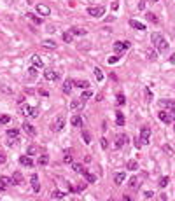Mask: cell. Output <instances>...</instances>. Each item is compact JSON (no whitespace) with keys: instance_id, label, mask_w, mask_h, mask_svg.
<instances>
[{"instance_id":"obj_50","label":"cell","mask_w":175,"mask_h":201,"mask_svg":"<svg viewBox=\"0 0 175 201\" xmlns=\"http://www.w3.org/2000/svg\"><path fill=\"white\" fill-rule=\"evenodd\" d=\"M163 151L166 154H172V147H170V145H163Z\"/></svg>"},{"instance_id":"obj_6","label":"cell","mask_w":175,"mask_h":201,"mask_svg":"<svg viewBox=\"0 0 175 201\" xmlns=\"http://www.w3.org/2000/svg\"><path fill=\"white\" fill-rule=\"evenodd\" d=\"M63 126H65V115L61 114V115L56 117L55 124H53V130H55V131H61V130H63Z\"/></svg>"},{"instance_id":"obj_2","label":"cell","mask_w":175,"mask_h":201,"mask_svg":"<svg viewBox=\"0 0 175 201\" xmlns=\"http://www.w3.org/2000/svg\"><path fill=\"white\" fill-rule=\"evenodd\" d=\"M21 114L26 115V117H37V115H39V109L30 107V105H26L25 102H23V103H21Z\"/></svg>"},{"instance_id":"obj_18","label":"cell","mask_w":175,"mask_h":201,"mask_svg":"<svg viewBox=\"0 0 175 201\" xmlns=\"http://www.w3.org/2000/svg\"><path fill=\"white\" fill-rule=\"evenodd\" d=\"M124 179H126L124 171H119V173L114 175V184H116V185H121L123 182H124Z\"/></svg>"},{"instance_id":"obj_57","label":"cell","mask_w":175,"mask_h":201,"mask_svg":"<svg viewBox=\"0 0 175 201\" xmlns=\"http://www.w3.org/2000/svg\"><path fill=\"white\" fill-rule=\"evenodd\" d=\"M173 37H175V30H173Z\"/></svg>"},{"instance_id":"obj_10","label":"cell","mask_w":175,"mask_h":201,"mask_svg":"<svg viewBox=\"0 0 175 201\" xmlns=\"http://www.w3.org/2000/svg\"><path fill=\"white\" fill-rule=\"evenodd\" d=\"M44 79H46V81H58V74H56L53 68H46V72H44Z\"/></svg>"},{"instance_id":"obj_39","label":"cell","mask_w":175,"mask_h":201,"mask_svg":"<svg viewBox=\"0 0 175 201\" xmlns=\"http://www.w3.org/2000/svg\"><path fill=\"white\" fill-rule=\"evenodd\" d=\"M168 182H170L168 177H163V179H159V187H161V189H163V187H166V185H168Z\"/></svg>"},{"instance_id":"obj_41","label":"cell","mask_w":175,"mask_h":201,"mask_svg":"<svg viewBox=\"0 0 175 201\" xmlns=\"http://www.w3.org/2000/svg\"><path fill=\"white\" fill-rule=\"evenodd\" d=\"M49 163V158H47V156H40V158H39V164H40V166H44V164H47Z\"/></svg>"},{"instance_id":"obj_13","label":"cell","mask_w":175,"mask_h":201,"mask_svg":"<svg viewBox=\"0 0 175 201\" xmlns=\"http://www.w3.org/2000/svg\"><path fill=\"white\" fill-rule=\"evenodd\" d=\"M19 164L26 166V168H32V166H33V159L30 158V156H21V158H19Z\"/></svg>"},{"instance_id":"obj_4","label":"cell","mask_w":175,"mask_h":201,"mask_svg":"<svg viewBox=\"0 0 175 201\" xmlns=\"http://www.w3.org/2000/svg\"><path fill=\"white\" fill-rule=\"evenodd\" d=\"M159 109H165L175 114V100H159Z\"/></svg>"},{"instance_id":"obj_16","label":"cell","mask_w":175,"mask_h":201,"mask_svg":"<svg viewBox=\"0 0 175 201\" xmlns=\"http://www.w3.org/2000/svg\"><path fill=\"white\" fill-rule=\"evenodd\" d=\"M30 184H32V189L35 191V192H39V191H40V185H39V177H37V175H32V177H30Z\"/></svg>"},{"instance_id":"obj_30","label":"cell","mask_w":175,"mask_h":201,"mask_svg":"<svg viewBox=\"0 0 175 201\" xmlns=\"http://www.w3.org/2000/svg\"><path fill=\"white\" fill-rule=\"evenodd\" d=\"M42 47H46V49H56V42H53V40H44Z\"/></svg>"},{"instance_id":"obj_1","label":"cell","mask_w":175,"mask_h":201,"mask_svg":"<svg viewBox=\"0 0 175 201\" xmlns=\"http://www.w3.org/2000/svg\"><path fill=\"white\" fill-rule=\"evenodd\" d=\"M151 42H153V46L158 49L159 53H165V51H168V42L165 40V37H163V35H161L159 32H154L153 35H151Z\"/></svg>"},{"instance_id":"obj_28","label":"cell","mask_w":175,"mask_h":201,"mask_svg":"<svg viewBox=\"0 0 175 201\" xmlns=\"http://www.w3.org/2000/svg\"><path fill=\"white\" fill-rule=\"evenodd\" d=\"M26 18H28V19H30L32 23H35V25H40V23H42V19H40V18L35 16V14H30V12L26 14Z\"/></svg>"},{"instance_id":"obj_40","label":"cell","mask_w":175,"mask_h":201,"mask_svg":"<svg viewBox=\"0 0 175 201\" xmlns=\"http://www.w3.org/2000/svg\"><path fill=\"white\" fill-rule=\"evenodd\" d=\"M82 140H84V143H91V138H89V133H88L86 130L82 131Z\"/></svg>"},{"instance_id":"obj_15","label":"cell","mask_w":175,"mask_h":201,"mask_svg":"<svg viewBox=\"0 0 175 201\" xmlns=\"http://www.w3.org/2000/svg\"><path fill=\"white\" fill-rule=\"evenodd\" d=\"M9 185H12V179H7V177H2L0 179V192L2 191H6Z\"/></svg>"},{"instance_id":"obj_42","label":"cell","mask_w":175,"mask_h":201,"mask_svg":"<svg viewBox=\"0 0 175 201\" xmlns=\"http://www.w3.org/2000/svg\"><path fill=\"white\" fill-rule=\"evenodd\" d=\"M91 96H93V94H91V91H89V89H86V91H84V93L81 94V98L84 100V102H86V100H89Z\"/></svg>"},{"instance_id":"obj_11","label":"cell","mask_w":175,"mask_h":201,"mask_svg":"<svg viewBox=\"0 0 175 201\" xmlns=\"http://www.w3.org/2000/svg\"><path fill=\"white\" fill-rule=\"evenodd\" d=\"M149 138H151V130L144 126L140 130V140H142V143H149Z\"/></svg>"},{"instance_id":"obj_22","label":"cell","mask_w":175,"mask_h":201,"mask_svg":"<svg viewBox=\"0 0 175 201\" xmlns=\"http://www.w3.org/2000/svg\"><path fill=\"white\" fill-rule=\"evenodd\" d=\"M70 123H72V126H75V128H81V126H82V119H81V115L74 114V115H72V119H70Z\"/></svg>"},{"instance_id":"obj_35","label":"cell","mask_w":175,"mask_h":201,"mask_svg":"<svg viewBox=\"0 0 175 201\" xmlns=\"http://www.w3.org/2000/svg\"><path fill=\"white\" fill-rule=\"evenodd\" d=\"M93 72H95V77H96V81H104V72L100 70L98 66H96V68H93Z\"/></svg>"},{"instance_id":"obj_45","label":"cell","mask_w":175,"mask_h":201,"mask_svg":"<svg viewBox=\"0 0 175 201\" xmlns=\"http://www.w3.org/2000/svg\"><path fill=\"white\" fill-rule=\"evenodd\" d=\"M28 74H30V77H37V66H32V68H28Z\"/></svg>"},{"instance_id":"obj_21","label":"cell","mask_w":175,"mask_h":201,"mask_svg":"<svg viewBox=\"0 0 175 201\" xmlns=\"http://www.w3.org/2000/svg\"><path fill=\"white\" fill-rule=\"evenodd\" d=\"M21 184H23V175L19 171H16L12 175V185H21Z\"/></svg>"},{"instance_id":"obj_33","label":"cell","mask_w":175,"mask_h":201,"mask_svg":"<svg viewBox=\"0 0 175 201\" xmlns=\"http://www.w3.org/2000/svg\"><path fill=\"white\" fill-rule=\"evenodd\" d=\"M74 86L82 87V89H88V87H89V82L88 81H77V82H74Z\"/></svg>"},{"instance_id":"obj_14","label":"cell","mask_w":175,"mask_h":201,"mask_svg":"<svg viewBox=\"0 0 175 201\" xmlns=\"http://www.w3.org/2000/svg\"><path fill=\"white\" fill-rule=\"evenodd\" d=\"M72 87H74V81H72V79H65V82H63V93H65V94H70Z\"/></svg>"},{"instance_id":"obj_12","label":"cell","mask_w":175,"mask_h":201,"mask_svg":"<svg viewBox=\"0 0 175 201\" xmlns=\"http://www.w3.org/2000/svg\"><path fill=\"white\" fill-rule=\"evenodd\" d=\"M35 11H37L39 14H42V16H49L51 14V9L47 6H44V4H39V6L35 7Z\"/></svg>"},{"instance_id":"obj_27","label":"cell","mask_w":175,"mask_h":201,"mask_svg":"<svg viewBox=\"0 0 175 201\" xmlns=\"http://www.w3.org/2000/svg\"><path fill=\"white\" fill-rule=\"evenodd\" d=\"M128 185H130V189H137L138 185H140V180H138L137 177H131L130 182H128Z\"/></svg>"},{"instance_id":"obj_36","label":"cell","mask_w":175,"mask_h":201,"mask_svg":"<svg viewBox=\"0 0 175 201\" xmlns=\"http://www.w3.org/2000/svg\"><path fill=\"white\" fill-rule=\"evenodd\" d=\"M145 18H147L149 21H153L154 25H158V23H159V19H158V18H156V16H154L153 12H145Z\"/></svg>"},{"instance_id":"obj_37","label":"cell","mask_w":175,"mask_h":201,"mask_svg":"<svg viewBox=\"0 0 175 201\" xmlns=\"http://www.w3.org/2000/svg\"><path fill=\"white\" fill-rule=\"evenodd\" d=\"M84 177H86V180L89 182V184H95V182H96V177H95L93 173H89V171H86V173H84Z\"/></svg>"},{"instance_id":"obj_3","label":"cell","mask_w":175,"mask_h":201,"mask_svg":"<svg viewBox=\"0 0 175 201\" xmlns=\"http://www.w3.org/2000/svg\"><path fill=\"white\" fill-rule=\"evenodd\" d=\"M104 12H105V7H102V6H89L88 7V14L93 18H102Z\"/></svg>"},{"instance_id":"obj_32","label":"cell","mask_w":175,"mask_h":201,"mask_svg":"<svg viewBox=\"0 0 175 201\" xmlns=\"http://www.w3.org/2000/svg\"><path fill=\"white\" fill-rule=\"evenodd\" d=\"M70 32L74 33V35H86V30H82V28H77V26H72Z\"/></svg>"},{"instance_id":"obj_19","label":"cell","mask_w":175,"mask_h":201,"mask_svg":"<svg viewBox=\"0 0 175 201\" xmlns=\"http://www.w3.org/2000/svg\"><path fill=\"white\" fill-rule=\"evenodd\" d=\"M23 130L26 131V133H28L30 136H35V133H37V131H35V128H33V126L30 124V123H23Z\"/></svg>"},{"instance_id":"obj_55","label":"cell","mask_w":175,"mask_h":201,"mask_svg":"<svg viewBox=\"0 0 175 201\" xmlns=\"http://www.w3.org/2000/svg\"><path fill=\"white\" fill-rule=\"evenodd\" d=\"M151 2H159V0H151Z\"/></svg>"},{"instance_id":"obj_54","label":"cell","mask_w":175,"mask_h":201,"mask_svg":"<svg viewBox=\"0 0 175 201\" xmlns=\"http://www.w3.org/2000/svg\"><path fill=\"white\" fill-rule=\"evenodd\" d=\"M170 61H172V63H175V54L172 56V58H170Z\"/></svg>"},{"instance_id":"obj_7","label":"cell","mask_w":175,"mask_h":201,"mask_svg":"<svg viewBox=\"0 0 175 201\" xmlns=\"http://www.w3.org/2000/svg\"><path fill=\"white\" fill-rule=\"evenodd\" d=\"M84 109V100H72L70 103V110H74V112H81V110Z\"/></svg>"},{"instance_id":"obj_5","label":"cell","mask_w":175,"mask_h":201,"mask_svg":"<svg viewBox=\"0 0 175 201\" xmlns=\"http://www.w3.org/2000/svg\"><path fill=\"white\" fill-rule=\"evenodd\" d=\"M159 121H163V123H166V124H170V123H173V115H170L168 114V110H159V114H158Z\"/></svg>"},{"instance_id":"obj_56","label":"cell","mask_w":175,"mask_h":201,"mask_svg":"<svg viewBox=\"0 0 175 201\" xmlns=\"http://www.w3.org/2000/svg\"><path fill=\"white\" fill-rule=\"evenodd\" d=\"M173 123H175V114H173Z\"/></svg>"},{"instance_id":"obj_17","label":"cell","mask_w":175,"mask_h":201,"mask_svg":"<svg viewBox=\"0 0 175 201\" xmlns=\"http://www.w3.org/2000/svg\"><path fill=\"white\" fill-rule=\"evenodd\" d=\"M126 142H128V136H126V135H117V136H116V147H117V149L123 147Z\"/></svg>"},{"instance_id":"obj_24","label":"cell","mask_w":175,"mask_h":201,"mask_svg":"<svg viewBox=\"0 0 175 201\" xmlns=\"http://www.w3.org/2000/svg\"><path fill=\"white\" fill-rule=\"evenodd\" d=\"M32 65L33 66H37V68H42V60H40V56H37V54H33L32 56Z\"/></svg>"},{"instance_id":"obj_51","label":"cell","mask_w":175,"mask_h":201,"mask_svg":"<svg viewBox=\"0 0 175 201\" xmlns=\"http://www.w3.org/2000/svg\"><path fill=\"white\" fill-rule=\"evenodd\" d=\"M107 145H109V142H107V138H102V147H104V149H107Z\"/></svg>"},{"instance_id":"obj_9","label":"cell","mask_w":175,"mask_h":201,"mask_svg":"<svg viewBox=\"0 0 175 201\" xmlns=\"http://www.w3.org/2000/svg\"><path fill=\"white\" fill-rule=\"evenodd\" d=\"M130 47V42H114V51L117 53V54H123V51L124 49H128Z\"/></svg>"},{"instance_id":"obj_48","label":"cell","mask_w":175,"mask_h":201,"mask_svg":"<svg viewBox=\"0 0 175 201\" xmlns=\"http://www.w3.org/2000/svg\"><path fill=\"white\" fill-rule=\"evenodd\" d=\"M7 161V156H6V152H0V164H4Z\"/></svg>"},{"instance_id":"obj_47","label":"cell","mask_w":175,"mask_h":201,"mask_svg":"<svg viewBox=\"0 0 175 201\" xmlns=\"http://www.w3.org/2000/svg\"><path fill=\"white\" fill-rule=\"evenodd\" d=\"M153 196H154V192H153V191H145V192H144V198H145V199H151Z\"/></svg>"},{"instance_id":"obj_34","label":"cell","mask_w":175,"mask_h":201,"mask_svg":"<svg viewBox=\"0 0 175 201\" xmlns=\"http://www.w3.org/2000/svg\"><path fill=\"white\" fill-rule=\"evenodd\" d=\"M51 198H53V199H63V198H65V192H61V191H55V192L51 194Z\"/></svg>"},{"instance_id":"obj_29","label":"cell","mask_w":175,"mask_h":201,"mask_svg":"<svg viewBox=\"0 0 175 201\" xmlns=\"http://www.w3.org/2000/svg\"><path fill=\"white\" fill-rule=\"evenodd\" d=\"M145 56H147V60H151V61H154L156 58H158L156 51H153V49H147V51H145Z\"/></svg>"},{"instance_id":"obj_20","label":"cell","mask_w":175,"mask_h":201,"mask_svg":"<svg viewBox=\"0 0 175 201\" xmlns=\"http://www.w3.org/2000/svg\"><path fill=\"white\" fill-rule=\"evenodd\" d=\"M72 170H74L75 173H81V175H84V173L88 171V170L84 168L82 164H79V163H72Z\"/></svg>"},{"instance_id":"obj_38","label":"cell","mask_w":175,"mask_h":201,"mask_svg":"<svg viewBox=\"0 0 175 201\" xmlns=\"http://www.w3.org/2000/svg\"><path fill=\"white\" fill-rule=\"evenodd\" d=\"M9 123H11V117H9V115H0V126L9 124Z\"/></svg>"},{"instance_id":"obj_53","label":"cell","mask_w":175,"mask_h":201,"mask_svg":"<svg viewBox=\"0 0 175 201\" xmlns=\"http://www.w3.org/2000/svg\"><path fill=\"white\" fill-rule=\"evenodd\" d=\"M135 145L140 147V145H142V140H138V138H137V140H135Z\"/></svg>"},{"instance_id":"obj_46","label":"cell","mask_w":175,"mask_h":201,"mask_svg":"<svg viewBox=\"0 0 175 201\" xmlns=\"http://www.w3.org/2000/svg\"><path fill=\"white\" fill-rule=\"evenodd\" d=\"M35 154H37V147H30V149H28V156H35Z\"/></svg>"},{"instance_id":"obj_8","label":"cell","mask_w":175,"mask_h":201,"mask_svg":"<svg viewBox=\"0 0 175 201\" xmlns=\"http://www.w3.org/2000/svg\"><path fill=\"white\" fill-rule=\"evenodd\" d=\"M63 163H65V164H72V163H74V151H72V149L63 151Z\"/></svg>"},{"instance_id":"obj_26","label":"cell","mask_w":175,"mask_h":201,"mask_svg":"<svg viewBox=\"0 0 175 201\" xmlns=\"http://www.w3.org/2000/svg\"><path fill=\"white\" fill-rule=\"evenodd\" d=\"M116 123H117V126H123V124H124V115H123V112H121V110H117V112H116Z\"/></svg>"},{"instance_id":"obj_43","label":"cell","mask_w":175,"mask_h":201,"mask_svg":"<svg viewBox=\"0 0 175 201\" xmlns=\"http://www.w3.org/2000/svg\"><path fill=\"white\" fill-rule=\"evenodd\" d=\"M124 94H117V98H116V103L117 105H124Z\"/></svg>"},{"instance_id":"obj_31","label":"cell","mask_w":175,"mask_h":201,"mask_svg":"<svg viewBox=\"0 0 175 201\" xmlns=\"http://www.w3.org/2000/svg\"><path fill=\"white\" fill-rule=\"evenodd\" d=\"M126 168L130 170V171H135V170H138V163H137V161H128Z\"/></svg>"},{"instance_id":"obj_49","label":"cell","mask_w":175,"mask_h":201,"mask_svg":"<svg viewBox=\"0 0 175 201\" xmlns=\"http://www.w3.org/2000/svg\"><path fill=\"white\" fill-rule=\"evenodd\" d=\"M145 100H147V102H151V100H153V94H151V91H149V89H145Z\"/></svg>"},{"instance_id":"obj_25","label":"cell","mask_w":175,"mask_h":201,"mask_svg":"<svg viewBox=\"0 0 175 201\" xmlns=\"http://www.w3.org/2000/svg\"><path fill=\"white\" fill-rule=\"evenodd\" d=\"M63 42H67V44L74 42V33L72 32H63Z\"/></svg>"},{"instance_id":"obj_52","label":"cell","mask_w":175,"mask_h":201,"mask_svg":"<svg viewBox=\"0 0 175 201\" xmlns=\"http://www.w3.org/2000/svg\"><path fill=\"white\" fill-rule=\"evenodd\" d=\"M23 102H25V96H19V98H18V103H19V105H21Z\"/></svg>"},{"instance_id":"obj_44","label":"cell","mask_w":175,"mask_h":201,"mask_svg":"<svg viewBox=\"0 0 175 201\" xmlns=\"http://www.w3.org/2000/svg\"><path fill=\"white\" fill-rule=\"evenodd\" d=\"M119 58H121L119 54H116V56H110V58H109L107 61H109L110 65H114V63H117V61H119Z\"/></svg>"},{"instance_id":"obj_23","label":"cell","mask_w":175,"mask_h":201,"mask_svg":"<svg viewBox=\"0 0 175 201\" xmlns=\"http://www.w3.org/2000/svg\"><path fill=\"white\" fill-rule=\"evenodd\" d=\"M130 26H133V28H137V30H145V25H142L140 21H137V19H130Z\"/></svg>"}]
</instances>
